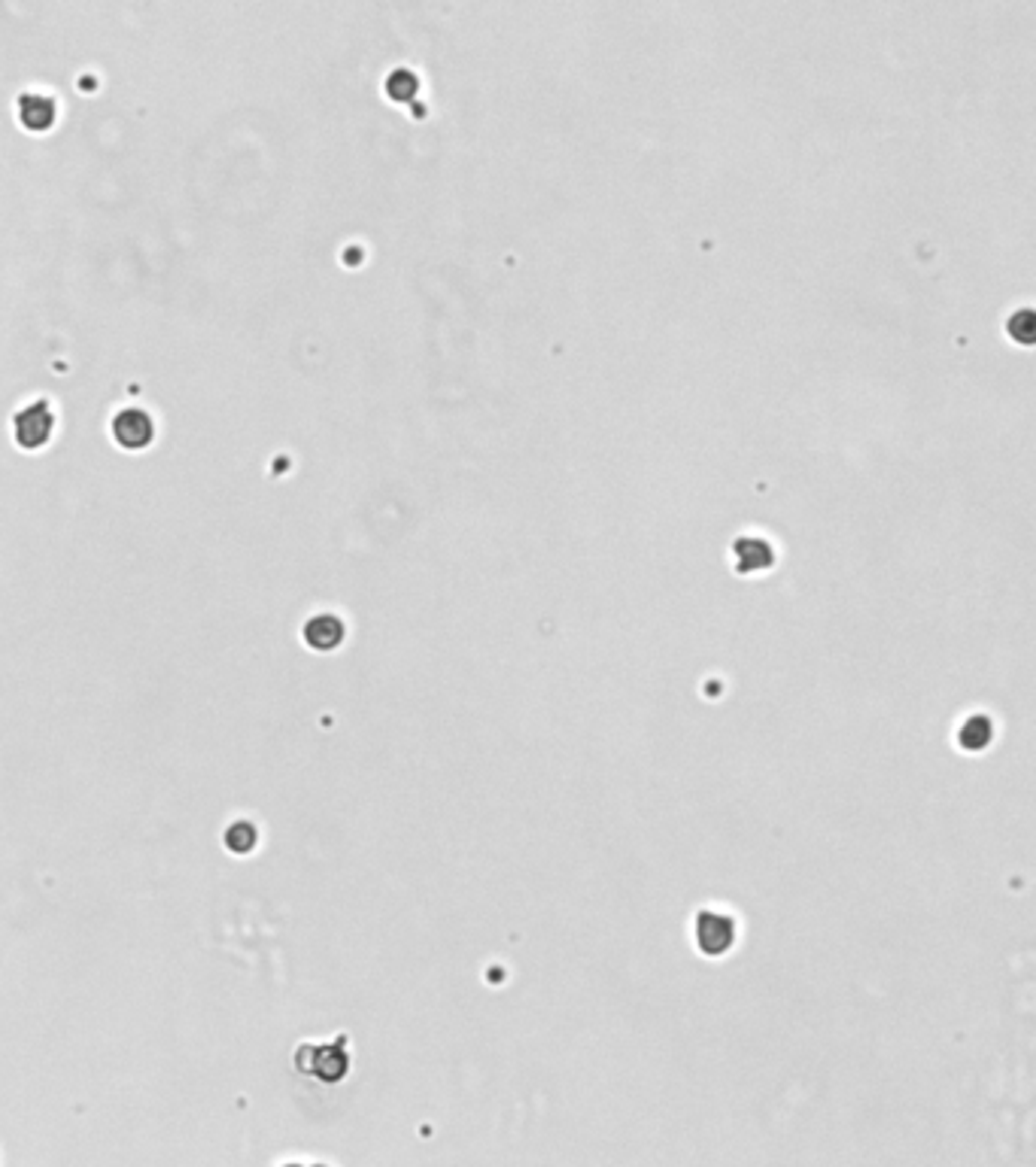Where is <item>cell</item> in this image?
<instances>
[{"mask_svg":"<svg viewBox=\"0 0 1036 1167\" xmlns=\"http://www.w3.org/2000/svg\"><path fill=\"white\" fill-rule=\"evenodd\" d=\"M155 435V422L146 410L140 407H125L113 416V439L128 448V451H140L152 442Z\"/></svg>","mask_w":1036,"mask_h":1167,"instance_id":"3957f363","label":"cell"},{"mask_svg":"<svg viewBox=\"0 0 1036 1167\" xmlns=\"http://www.w3.org/2000/svg\"><path fill=\"white\" fill-rule=\"evenodd\" d=\"M304 642L314 651H335L344 642V623L335 614H317L304 623Z\"/></svg>","mask_w":1036,"mask_h":1167,"instance_id":"5b68a950","label":"cell"},{"mask_svg":"<svg viewBox=\"0 0 1036 1167\" xmlns=\"http://www.w3.org/2000/svg\"><path fill=\"white\" fill-rule=\"evenodd\" d=\"M298 1068L304 1074H314L326 1083H335L347 1074V1052L338 1046V1043H326V1046H310L304 1043L298 1049Z\"/></svg>","mask_w":1036,"mask_h":1167,"instance_id":"7a4b0ae2","label":"cell"},{"mask_svg":"<svg viewBox=\"0 0 1036 1167\" xmlns=\"http://www.w3.org/2000/svg\"><path fill=\"white\" fill-rule=\"evenodd\" d=\"M226 845L232 848L235 855H247V852H253V845H256V827H253L250 821H238V824H232V827L226 830Z\"/></svg>","mask_w":1036,"mask_h":1167,"instance_id":"9c48e42d","label":"cell"},{"mask_svg":"<svg viewBox=\"0 0 1036 1167\" xmlns=\"http://www.w3.org/2000/svg\"><path fill=\"white\" fill-rule=\"evenodd\" d=\"M772 545L757 539V536H745L736 542V560H739V569L742 572H757V569H769L772 566Z\"/></svg>","mask_w":1036,"mask_h":1167,"instance_id":"52a82bcc","label":"cell"},{"mask_svg":"<svg viewBox=\"0 0 1036 1167\" xmlns=\"http://www.w3.org/2000/svg\"><path fill=\"white\" fill-rule=\"evenodd\" d=\"M289 1167H292V1164H289Z\"/></svg>","mask_w":1036,"mask_h":1167,"instance_id":"30bf717a","label":"cell"},{"mask_svg":"<svg viewBox=\"0 0 1036 1167\" xmlns=\"http://www.w3.org/2000/svg\"><path fill=\"white\" fill-rule=\"evenodd\" d=\"M19 122L28 131H46L55 122V100L37 91H25L19 97Z\"/></svg>","mask_w":1036,"mask_h":1167,"instance_id":"8992f818","label":"cell"},{"mask_svg":"<svg viewBox=\"0 0 1036 1167\" xmlns=\"http://www.w3.org/2000/svg\"><path fill=\"white\" fill-rule=\"evenodd\" d=\"M52 429H55V413L46 401H31L13 416V435L28 451L43 448L49 442Z\"/></svg>","mask_w":1036,"mask_h":1167,"instance_id":"6da1fadb","label":"cell"},{"mask_svg":"<svg viewBox=\"0 0 1036 1167\" xmlns=\"http://www.w3.org/2000/svg\"><path fill=\"white\" fill-rule=\"evenodd\" d=\"M991 742V720L988 717H970L964 726H961V746H967L970 752H979Z\"/></svg>","mask_w":1036,"mask_h":1167,"instance_id":"ba28073f","label":"cell"},{"mask_svg":"<svg viewBox=\"0 0 1036 1167\" xmlns=\"http://www.w3.org/2000/svg\"><path fill=\"white\" fill-rule=\"evenodd\" d=\"M696 942L705 954H723L736 942V924L727 915L699 912L696 918Z\"/></svg>","mask_w":1036,"mask_h":1167,"instance_id":"277c9868","label":"cell"}]
</instances>
